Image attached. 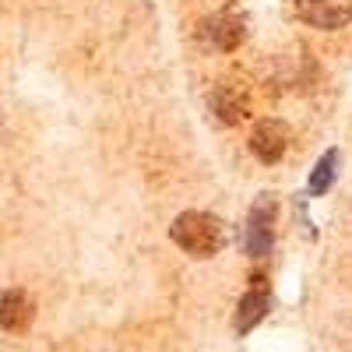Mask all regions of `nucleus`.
Wrapping results in <instances>:
<instances>
[{
	"instance_id": "obj_2",
	"label": "nucleus",
	"mask_w": 352,
	"mask_h": 352,
	"mask_svg": "<svg viewBox=\"0 0 352 352\" xmlns=\"http://www.w3.org/2000/svg\"><path fill=\"white\" fill-rule=\"evenodd\" d=\"M275 219H278V204L275 194H257L247 215V254L250 257H268L275 247Z\"/></svg>"
},
{
	"instance_id": "obj_3",
	"label": "nucleus",
	"mask_w": 352,
	"mask_h": 352,
	"mask_svg": "<svg viewBox=\"0 0 352 352\" xmlns=\"http://www.w3.org/2000/svg\"><path fill=\"white\" fill-rule=\"evenodd\" d=\"M296 14L314 28H345L352 21V0H296Z\"/></svg>"
},
{
	"instance_id": "obj_8",
	"label": "nucleus",
	"mask_w": 352,
	"mask_h": 352,
	"mask_svg": "<svg viewBox=\"0 0 352 352\" xmlns=\"http://www.w3.org/2000/svg\"><path fill=\"white\" fill-rule=\"evenodd\" d=\"M268 310H272V296L264 289H250L247 296L240 300V310H236V331L240 335H247V331H254L264 317H268Z\"/></svg>"
},
{
	"instance_id": "obj_7",
	"label": "nucleus",
	"mask_w": 352,
	"mask_h": 352,
	"mask_svg": "<svg viewBox=\"0 0 352 352\" xmlns=\"http://www.w3.org/2000/svg\"><path fill=\"white\" fill-rule=\"evenodd\" d=\"M201 32H204V39H208L215 50H236L243 39H247V25H243V18L240 14H212L208 21L201 25Z\"/></svg>"
},
{
	"instance_id": "obj_9",
	"label": "nucleus",
	"mask_w": 352,
	"mask_h": 352,
	"mask_svg": "<svg viewBox=\"0 0 352 352\" xmlns=\"http://www.w3.org/2000/svg\"><path fill=\"white\" fill-rule=\"evenodd\" d=\"M338 166H342V155L331 148L317 159V166L310 169V180H307V194L310 197H320V194H328L331 184H335V176H338Z\"/></svg>"
},
{
	"instance_id": "obj_6",
	"label": "nucleus",
	"mask_w": 352,
	"mask_h": 352,
	"mask_svg": "<svg viewBox=\"0 0 352 352\" xmlns=\"http://www.w3.org/2000/svg\"><path fill=\"white\" fill-rule=\"evenodd\" d=\"M32 320H36V303L25 296L21 289H11L0 296V328L11 331V335H21L32 328Z\"/></svg>"
},
{
	"instance_id": "obj_5",
	"label": "nucleus",
	"mask_w": 352,
	"mask_h": 352,
	"mask_svg": "<svg viewBox=\"0 0 352 352\" xmlns=\"http://www.w3.org/2000/svg\"><path fill=\"white\" fill-rule=\"evenodd\" d=\"M208 106H212L219 124L232 127V124H240L243 116H247V92H243L236 81H219L212 88V96H208Z\"/></svg>"
},
{
	"instance_id": "obj_1",
	"label": "nucleus",
	"mask_w": 352,
	"mask_h": 352,
	"mask_svg": "<svg viewBox=\"0 0 352 352\" xmlns=\"http://www.w3.org/2000/svg\"><path fill=\"white\" fill-rule=\"evenodd\" d=\"M169 240L184 254L208 261V257L222 254V247H226V226L212 212H184V215L173 219Z\"/></svg>"
},
{
	"instance_id": "obj_4",
	"label": "nucleus",
	"mask_w": 352,
	"mask_h": 352,
	"mask_svg": "<svg viewBox=\"0 0 352 352\" xmlns=\"http://www.w3.org/2000/svg\"><path fill=\"white\" fill-rule=\"evenodd\" d=\"M250 152L261 162H278L289 152V127L282 120H261V124H254Z\"/></svg>"
}]
</instances>
